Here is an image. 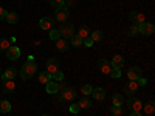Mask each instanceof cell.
Segmentation results:
<instances>
[{"label": "cell", "mask_w": 155, "mask_h": 116, "mask_svg": "<svg viewBox=\"0 0 155 116\" xmlns=\"http://www.w3.org/2000/svg\"><path fill=\"white\" fill-rule=\"evenodd\" d=\"M56 50L59 51V53H65V51L68 50V40H65V39H58L56 40Z\"/></svg>", "instance_id": "cell-15"}, {"label": "cell", "mask_w": 155, "mask_h": 116, "mask_svg": "<svg viewBox=\"0 0 155 116\" xmlns=\"http://www.w3.org/2000/svg\"><path fill=\"white\" fill-rule=\"evenodd\" d=\"M6 22L8 23H11V25H14V23H17L19 22V14L17 12H6Z\"/></svg>", "instance_id": "cell-23"}, {"label": "cell", "mask_w": 155, "mask_h": 116, "mask_svg": "<svg viewBox=\"0 0 155 116\" xmlns=\"http://www.w3.org/2000/svg\"><path fill=\"white\" fill-rule=\"evenodd\" d=\"M39 82L41 84H47V82H50L51 81V74H48L47 71H42V73H39Z\"/></svg>", "instance_id": "cell-25"}, {"label": "cell", "mask_w": 155, "mask_h": 116, "mask_svg": "<svg viewBox=\"0 0 155 116\" xmlns=\"http://www.w3.org/2000/svg\"><path fill=\"white\" fill-rule=\"evenodd\" d=\"M127 77H129V81H137V79H140V77H141V68H140V67L129 68Z\"/></svg>", "instance_id": "cell-13"}, {"label": "cell", "mask_w": 155, "mask_h": 116, "mask_svg": "<svg viewBox=\"0 0 155 116\" xmlns=\"http://www.w3.org/2000/svg\"><path fill=\"white\" fill-rule=\"evenodd\" d=\"M138 31L141 33V34H146V36H150V34H153V31H155V27H153V23H150V22H143L138 27Z\"/></svg>", "instance_id": "cell-8"}, {"label": "cell", "mask_w": 155, "mask_h": 116, "mask_svg": "<svg viewBox=\"0 0 155 116\" xmlns=\"http://www.w3.org/2000/svg\"><path fill=\"white\" fill-rule=\"evenodd\" d=\"M130 116H141V114H140V113H137V111H132V113H130Z\"/></svg>", "instance_id": "cell-42"}, {"label": "cell", "mask_w": 155, "mask_h": 116, "mask_svg": "<svg viewBox=\"0 0 155 116\" xmlns=\"http://www.w3.org/2000/svg\"><path fill=\"white\" fill-rule=\"evenodd\" d=\"M144 116H153V114H144Z\"/></svg>", "instance_id": "cell-43"}, {"label": "cell", "mask_w": 155, "mask_h": 116, "mask_svg": "<svg viewBox=\"0 0 155 116\" xmlns=\"http://www.w3.org/2000/svg\"><path fill=\"white\" fill-rule=\"evenodd\" d=\"M16 90V82L9 79V81H3V93H12Z\"/></svg>", "instance_id": "cell-17"}, {"label": "cell", "mask_w": 155, "mask_h": 116, "mask_svg": "<svg viewBox=\"0 0 155 116\" xmlns=\"http://www.w3.org/2000/svg\"><path fill=\"white\" fill-rule=\"evenodd\" d=\"M68 16H70V11H68V8L67 6H61V8H56V12H54V22H67V19H68Z\"/></svg>", "instance_id": "cell-3"}, {"label": "cell", "mask_w": 155, "mask_h": 116, "mask_svg": "<svg viewBox=\"0 0 155 116\" xmlns=\"http://www.w3.org/2000/svg\"><path fill=\"white\" fill-rule=\"evenodd\" d=\"M129 19H130V22H132V25H137V27H140L143 22H146V17H144V14H141V12H138V11H134V12H130L129 14Z\"/></svg>", "instance_id": "cell-6"}, {"label": "cell", "mask_w": 155, "mask_h": 116, "mask_svg": "<svg viewBox=\"0 0 155 116\" xmlns=\"http://www.w3.org/2000/svg\"><path fill=\"white\" fill-rule=\"evenodd\" d=\"M110 111H112V116H123V108L121 107H112L110 108Z\"/></svg>", "instance_id": "cell-36"}, {"label": "cell", "mask_w": 155, "mask_h": 116, "mask_svg": "<svg viewBox=\"0 0 155 116\" xmlns=\"http://www.w3.org/2000/svg\"><path fill=\"white\" fill-rule=\"evenodd\" d=\"M127 107L130 108L132 111H137V113H140L141 110H143V102H141L138 98H134V96H130V98H129V101H127Z\"/></svg>", "instance_id": "cell-4"}, {"label": "cell", "mask_w": 155, "mask_h": 116, "mask_svg": "<svg viewBox=\"0 0 155 116\" xmlns=\"http://www.w3.org/2000/svg\"><path fill=\"white\" fill-rule=\"evenodd\" d=\"M110 77H113V79H120L121 77V68H116V67H112L110 70Z\"/></svg>", "instance_id": "cell-30"}, {"label": "cell", "mask_w": 155, "mask_h": 116, "mask_svg": "<svg viewBox=\"0 0 155 116\" xmlns=\"http://www.w3.org/2000/svg\"><path fill=\"white\" fill-rule=\"evenodd\" d=\"M110 116H112V114H110Z\"/></svg>", "instance_id": "cell-45"}, {"label": "cell", "mask_w": 155, "mask_h": 116, "mask_svg": "<svg viewBox=\"0 0 155 116\" xmlns=\"http://www.w3.org/2000/svg\"><path fill=\"white\" fill-rule=\"evenodd\" d=\"M74 98H76V92H74L73 88H68V87H67V88L61 93V96L58 98V101H61V102H62V101H73Z\"/></svg>", "instance_id": "cell-9"}, {"label": "cell", "mask_w": 155, "mask_h": 116, "mask_svg": "<svg viewBox=\"0 0 155 116\" xmlns=\"http://www.w3.org/2000/svg\"><path fill=\"white\" fill-rule=\"evenodd\" d=\"M51 6L54 8H61V6H65V0H48Z\"/></svg>", "instance_id": "cell-34"}, {"label": "cell", "mask_w": 155, "mask_h": 116, "mask_svg": "<svg viewBox=\"0 0 155 116\" xmlns=\"http://www.w3.org/2000/svg\"><path fill=\"white\" fill-rule=\"evenodd\" d=\"M51 81H54V82H59V81H64V73L62 71H56L54 74H51Z\"/></svg>", "instance_id": "cell-32"}, {"label": "cell", "mask_w": 155, "mask_h": 116, "mask_svg": "<svg viewBox=\"0 0 155 116\" xmlns=\"http://www.w3.org/2000/svg\"><path fill=\"white\" fill-rule=\"evenodd\" d=\"M110 63H112V67H116V68H121L124 65V57L121 54H115L112 59H110Z\"/></svg>", "instance_id": "cell-16"}, {"label": "cell", "mask_w": 155, "mask_h": 116, "mask_svg": "<svg viewBox=\"0 0 155 116\" xmlns=\"http://www.w3.org/2000/svg\"><path fill=\"white\" fill-rule=\"evenodd\" d=\"M138 84H137V81H130L129 84H126L124 85V93L127 95V96H134L137 92H138Z\"/></svg>", "instance_id": "cell-11"}, {"label": "cell", "mask_w": 155, "mask_h": 116, "mask_svg": "<svg viewBox=\"0 0 155 116\" xmlns=\"http://www.w3.org/2000/svg\"><path fill=\"white\" fill-rule=\"evenodd\" d=\"M93 44H95V42H93L90 37H87V39H84V40H82V45H85V47H92Z\"/></svg>", "instance_id": "cell-40"}, {"label": "cell", "mask_w": 155, "mask_h": 116, "mask_svg": "<svg viewBox=\"0 0 155 116\" xmlns=\"http://www.w3.org/2000/svg\"><path fill=\"white\" fill-rule=\"evenodd\" d=\"M90 33H92V31H90V28L87 27V25H82V27L79 28V33H78V36H79L82 40H84V39L90 37Z\"/></svg>", "instance_id": "cell-22"}, {"label": "cell", "mask_w": 155, "mask_h": 116, "mask_svg": "<svg viewBox=\"0 0 155 116\" xmlns=\"http://www.w3.org/2000/svg\"><path fill=\"white\" fill-rule=\"evenodd\" d=\"M98 68H99L101 73L109 74L110 70H112V63H110V60H107V59H99V60H98Z\"/></svg>", "instance_id": "cell-10"}, {"label": "cell", "mask_w": 155, "mask_h": 116, "mask_svg": "<svg viewBox=\"0 0 155 116\" xmlns=\"http://www.w3.org/2000/svg\"><path fill=\"white\" fill-rule=\"evenodd\" d=\"M65 88H67V84L64 82V81H59V82H58V90H59L61 93H62V92H64V90H65Z\"/></svg>", "instance_id": "cell-39"}, {"label": "cell", "mask_w": 155, "mask_h": 116, "mask_svg": "<svg viewBox=\"0 0 155 116\" xmlns=\"http://www.w3.org/2000/svg\"><path fill=\"white\" fill-rule=\"evenodd\" d=\"M45 90H47V93H50V95L59 93V90H58V82H54V81L47 82V84H45Z\"/></svg>", "instance_id": "cell-18"}, {"label": "cell", "mask_w": 155, "mask_h": 116, "mask_svg": "<svg viewBox=\"0 0 155 116\" xmlns=\"http://www.w3.org/2000/svg\"><path fill=\"white\" fill-rule=\"evenodd\" d=\"M92 95H93V98L96 101H104V98H106V92L102 88H99V87H96V88L92 90Z\"/></svg>", "instance_id": "cell-19"}, {"label": "cell", "mask_w": 155, "mask_h": 116, "mask_svg": "<svg viewBox=\"0 0 155 116\" xmlns=\"http://www.w3.org/2000/svg\"><path fill=\"white\" fill-rule=\"evenodd\" d=\"M143 110H144L146 114H153V111H155V102L153 101H147L146 104L143 105Z\"/></svg>", "instance_id": "cell-20"}, {"label": "cell", "mask_w": 155, "mask_h": 116, "mask_svg": "<svg viewBox=\"0 0 155 116\" xmlns=\"http://www.w3.org/2000/svg\"><path fill=\"white\" fill-rule=\"evenodd\" d=\"M78 105H79V108H90L92 107V101H90V98H87V96H82L79 99V102H78Z\"/></svg>", "instance_id": "cell-21"}, {"label": "cell", "mask_w": 155, "mask_h": 116, "mask_svg": "<svg viewBox=\"0 0 155 116\" xmlns=\"http://www.w3.org/2000/svg\"><path fill=\"white\" fill-rule=\"evenodd\" d=\"M90 39H92L93 42H101L102 39H104V34H102L101 31H92L90 33Z\"/></svg>", "instance_id": "cell-26"}, {"label": "cell", "mask_w": 155, "mask_h": 116, "mask_svg": "<svg viewBox=\"0 0 155 116\" xmlns=\"http://www.w3.org/2000/svg\"><path fill=\"white\" fill-rule=\"evenodd\" d=\"M5 17H6V11H5L2 6H0V20H3Z\"/></svg>", "instance_id": "cell-41"}, {"label": "cell", "mask_w": 155, "mask_h": 116, "mask_svg": "<svg viewBox=\"0 0 155 116\" xmlns=\"http://www.w3.org/2000/svg\"><path fill=\"white\" fill-rule=\"evenodd\" d=\"M137 84H138V87H146L147 85V79H144V77L141 76L140 79H137Z\"/></svg>", "instance_id": "cell-38"}, {"label": "cell", "mask_w": 155, "mask_h": 116, "mask_svg": "<svg viewBox=\"0 0 155 116\" xmlns=\"http://www.w3.org/2000/svg\"><path fill=\"white\" fill-rule=\"evenodd\" d=\"M68 110H70V113H73V114H78V113L81 111V108H79V105H78V104H71Z\"/></svg>", "instance_id": "cell-37"}, {"label": "cell", "mask_w": 155, "mask_h": 116, "mask_svg": "<svg viewBox=\"0 0 155 116\" xmlns=\"http://www.w3.org/2000/svg\"><path fill=\"white\" fill-rule=\"evenodd\" d=\"M138 27H137V25H132V27L130 28H129V31H127V36L129 37H135V36H138Z\"/></svg>", "instance_id": "cell-35"}, {"label": "cell", "mask_w": 155, "mask_h": 116, "mask_svg": "<svg viewBox=\"0 0 155 116\" xmlns=\"http://www.w3.org/2000/svg\"><path fill=\"white\" fill-rule=\"evenodd\" d=\"M48 36H50V39H51V40H54V42L58 40V39H61L59 30H54V28H53V30H50V34H48Z\"/></svg>", "instance_id": "cell-33"}, {"label": "cell", "mask_w": 155, "mask_h": 116, "mask_svg": "<svg viewBox=\"0 0 155 116\" xmlns=\"http://www.w3.org/2000/svg\"><path fill=\"white\" fill-rule=\"evenodd\" d=\"M17 76V70L14 67H9L3 74H2V82L3 81H9V79H14V77Z\"/></svg>", "instance_id": "cell-14"}, {"label": "cell", "mask_w": 155, "mask_h": 116, "mask_svg": "<svg viewBox=\"0 0 155 116\" xmlns=\"http://www.w3.org/2000/svg\"><path fill=\"white\" fill-rule=\"evenodd\" d=\"M70 40H71V45L73 47H82V39L78 36V34H73L70 37Z\"/></svg>", "instance_id": "cell-28"}, {"label": "cell", "mask_w": 155, "mask_h": 116, "mask_svg": "<svg viewBox=\"0 0 155 116\" xmlns=\"http://www.w3.org/2000/svg\"><path fill=\"white\" fill-rule=\"evenodd\" d=\"M44 116H47V114H44Z\"/></svg>", "instance_id": "cell-44"}, {"label": "cell", "mask_w": 155, "mask_h": 116, "mask_svg": "<svg viewBox=\"0 0 155 116\" xmlns=\"http://www.w3.org/2000/svg\"><path fill=\"white\" fill-rule=\"evenodd\" d=\"M59 70V62L56 57H50L47 59V73L48 74H54Z\"/></svg>", "instance_id": "cell-7"}, {"label": "cell", "mask_w": 155, "mask_h": 116, "mask_svg": "<svg viewBox=\"0 0 155 116\" xmlns=\"http://www.w3.org/2000/svg\"><path fill=\"white\" fill-rule=\"evenodd\" d=\"M54 19L53 17H42L41 20H39V27H41L44 31H50V30H53L54 28Z\"/></svg>", "instance_id": "cell-5"}, {"label": "cell", "mask_w": 155, "mask_h": 116, "mask_svg": "<svg viewBox=\"0 0 155 116\" xmlns=\"http://www.w3.org/2000/svg\"><path fill=\"white\" fill-rule=\"evenodd\" d=\"M36 71H37V63L34 62V59H33V56H30L28 59H27V62L22 65V68H20V77L23 81H28V79H31V77L36 74Z\"/></svg>", "instance_id": "cell-1"}, {"label": "cell", "mask_w": 155, "mask_h": 116, "mask_svg": "<svg viewBox=\"0 0 155 116\" xmlns=\"http://www.w3.org/2000/svg\"><path fill=\"white\" fill-rule=\"evenodd\" d=\"M6 57L9 59V60H17L19 57H20V50H19V47H9L8 50H6Z\"/></svg>", "instance_id": "cell-12"}, {"label": "cell", "mask_w": 155, "mask_h": 116, "mask_svg": "<svg viewBox=\"0 0 155 116\" xmlns=\"http://www.w3.org/2000/svg\"><path fill=\"white\" fill-rule=\"evenodd\" d=\"M123 102H124V101H123V96H121V95L116 93V95L112 96V104H113L115 107H121V105H123Z\"/></svg>", "instance_id": "cell-27"}, {"label": "cell", "mask_w": 155, "mask_h": 116, "mask_svg": "<svg viewBox=\"0 0 155 116\" xmlns=\"http://www.w3.org/2000/svg\"><path fill=\"white\" fill-rule=\"evenodd\" d=\"M92 90H93V87H92V85H90V84H85V85H82L81 92H82V95H84V96H90V95H92Z\"/></svg>", "instance_id": "cell-31"}, {"label": "cell", "mask_w": 155, "mask_h": 116, "mask_svg": "<svg viewBox=\"0 0 155 116\" xmlns=\"http://www.w3.org/2000/svg\"><path fill=\"white\" fill-rule=\"evenodd\" d=\"M11 110V104L6 99H0V113H9Z\"/></svg>", "instance_id": "cell-24"}, {"label": "cell", "mask_w": 155, "mask_h": 116, "mask_svg": "<svg viewBox=\"0 0 155 116\" xmlns=\"http://www.w3.org/2000/svg\"><path fill=\"white\" fill-rule=\"evenodd\" d=\"M59 34H61L62 39L70 40V37L74 34V27H73V23H70V22H62L61 27H59Z\"/></svg>", "instance_id": "cell-2"}, {"label": "cell", "mask_w": 155, "mask_h": 116, "mask_svg": "<svg viewBox=\"0 0 155 116\" xmlns=\"http://www.w3.org/2000/svg\"><path fill=\"white\" fill-rule=\"evenodd\" d=\"M11 47V42L5 37H0V51H6Z\"/></svg>", "instance_id": "cell-29"}]
</instances>
